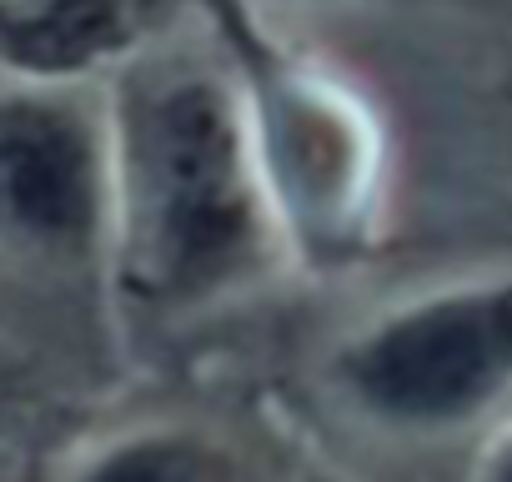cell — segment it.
I'll return each instance as SVG.
<instances>
[{
	"label": "cell",
	"instance_id": "6da1fadb",
	"mask_svg": "<svg viewBox=\"0 0 512 482\" xmlns=\"http://www.w3.org/2000/svg\"><path fill=\"white\" fill-rule=\"evenodd\" d=\"M307 287L512 252V0H226Z\"/></svg>",
	"mask_w": 512,
	"mask_h": 482
},
{
	"label": "cell",
	"instance_id": "7a4b0ae2",
	"mask_svg": "<svg viewBox=\"0 0 512 482\" xmlns=\"http://www.w3.org/2000/svg\"><path fill=\"white\" fill-rule=\"evenodd\" d=\"M106 71L111 312L186 332L307 292L226 0H196Z\"/></svg>",
	"mask_w": 512,
	"mask_h": 482
},
{
	"label": "cell",
	"instance_id": "3957f363",
	"mask_svg": "<svg viewBox=\"0 0 512 482\" xmlns=\"http://www.w3.org/2000/svg\"><path fill=\"white\" fill-rule=\"evenodd\" d=\"M337 302L322 387L402 437H452L512 402V252L307 287Z\"/></svg>",
	"mask_w": 512,
	"mask_h": 482
},
{
	"label": "cell",
	"instance_id": "277c9868",
	"mask_svg": "<svg viewBox=\"0 0 512 482\" xmlns=\"http://www.w3.org/2000/svg\"><path fill=\"white\" fill-rule=\"evenodd\" d=\"M0 262L81 282L111 307L106 71L0 61Z\"/></svg>",
	"mask_w": 512,
	"mask_h": 482
},
{
	"label": "cell",
	"instance_id": "5b68a950",
	"mask_svg": "<svg viewBox=\"0 0 512 482\" xmlns=\"http://www.w3.org/2000/svg\"><path fill=\"white\" fill-rule=\"evenodd\" d=\"M76 482H251V467L211 432L151 427L96 452Z\"/></svg>",
	"mask_w": 512,
	"mask_h": 482
},
{
	"label": "cell",
	"instance_id": "8992f818",
	"mask_svg": "<svg viewBox=\"0 0 512 482\" xmlns=\"http://www.w3.org/2000/svg\"><path fill=\"white\" fill-rule=\"evenodd\" d=\"M71 6V0H0V16L6 21H51Z\"/></svg>",
	"mask_w": 512,
	"mask_h": 482
}]
</instances>
